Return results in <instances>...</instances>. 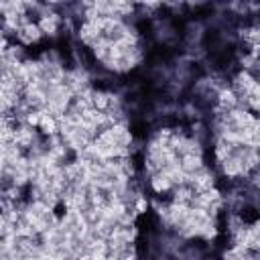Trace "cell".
Segmentation results:
<instances>
[{"label": "cell", "mask_w": 260, "mask_h": 260, "mask_svg": "<svg viewBox=\"0 0 260 260\" xmlns=\"http://www.w3.org/2000/svg\"><path fill=\"white\" fill-rule=\"evenodd\" d=\"M252 61L260 63V47H256V51H254V57H252Z\"/></svg>", "instance_id": "6da1fadb"}]
</instances>
